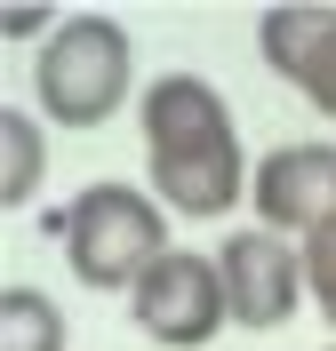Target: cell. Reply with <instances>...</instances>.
<instances>
[{
	"label": "cell",
	"instance_id": "cell-12",
	"mask_svg": "<svg viewBox=\"0 0 336 351\" xmlns=\"http://www.w3.org/2000/svg\"><path fill=\"white\" fill-rule=\"evenodd\" d=\"M296 96L320 112V120H336V24H328V40L313 48V64H304V80H296Z\"/></svg>",
	"mask_w": 336,
	"mask_h": 351
},
{
	"label": "cell",
	"instance_id": "cell-8",
	"mask_svg": "<svg viewBox=\"0 0 336 351\" xmlns=\"http://www.w3.org/2000/svg\"><path fill=\"white\" fill-rule=\"evenodd\" d=\"M41 184H48V136H41V120L16 112V104H0V208L16 216L24 199H41Z\"/></svg>",
	"mask_w": 336,
	"mask_h": 351
},
{
	"label": "cell",
	"instance_id": "cell-6",
	"mask_svg": "<svg viewBox=\"0 0 336 351\" xmlns=\"http://www.w3.org/2000/svg\"><path fill=\"white\" fill-rule=\"evenodd\" d=\"M248 208L280 240H313L320 223H336V144H313V136L304 144H272L256 160Z\"/></svg>",
	"mask_w": 336,
	"mask_h": 351
},
{
	"label": "cell",
	"instance_id": "cell-10",
	"mask_svg": "<svg viewBox=\"0 0 336 351\" xmlns=\"http://www.w3.org/2000/svg\"><path fill=\"white\" fill-rule=\"evenodd\" d=\"M304 280H313V311L328 319V343H336V223H320L304 240Z\"/></svg>",
	"mask_w": 336,
	"mask_h": 351
},
{
	"label": "cell",
	"instance_id": "cell-1",
	"mask_svg": "<svg viewBox=\"0 0 336 351\" xmlns=\"http://www.w3.org/2000/svg\"><path fill=\"white\" fill-rule=\"evenodd\" d=\"M56 247H65V271L89 295H128L160 256H168V208H160L144 184H120V176H96L65 199L56 216Z\"/></svg>",
	"mask_w": 336,
	"mask_h": 351
},
{
	"label": "cell",
	"instance_id": "cell-7",
	"mask_svg": "<svg viewBox=\"0 0 336 351\" xmlns=\"http://www.w3.org/2000/svg\"><path fill=\"white\" fill-rule=\"evenodd\" d=\"M328 24H336L328 0H280V8H265V16H256V64L296 88L304 64H313V48L328 40Z\"/></svg>",
	"mask_w": 336,
	"mask_h": 351
},
{
	"label": "cell",
	"instance_id": "cell-4",
	"mask_svg": "<svg viewBox=\"0 0 336 351\" xmlns=\"http://www.w3.org/2000/svg\"><path fill=\"white\" fill-rule=\"evenodd\" d=\"M128 328L160 351H201L232 328V295H224L216 256L201 247H168V256L128 287Z\"/></svg>",
	"mask_w": 336,
	"mask_h": 351
},
{
	"label": "cell",
	"instance_id": "cell-2",
	"mask_svg": "<svg viewBox=\"0 0 336 351\" xmlns=\"http://www.w3.org/2000/svg\"><path fill=\"white\" fill-rule=\"evenodd\" d=\"M136 96V48H128V24L112 8H72L56 24V40L32 56V104L41 120L56 128H104L112 112Z\"/></svg>",
	"mask_w": 336,
	"mask_h": 351
},
{
	"label": "cell",
	"instance_id": "cell-11",
	"mask_svg": "<svg viewBox=\"0 0 336 351\" xmlns=\"http://www.w3.org/2000/svg\"><path fill=\"white\" fill-rule=\"evenodd\" d=\"M56 8H41V0H8V8H0V40L8 48H32V56H41L48 40H56Z\"/></svg>",
	"mask_w": 336,
	"mask_h": 351
},
{
	"label": "cell",
	"instance_id": "cell-3",
	"mask_svg": "<svg viewBox=\"0 0 336 351\" xmlns=\"http://www.w3.org/2000/svg\"><path fill=\"white\" fill-rule=\"evenodd\" d=\"M144 176H153V199L168 216H232L256 184L240 152V128L232 112L224 120H201V128H177V136H144Z\"/></svg>",
	"mask_w": 336,
	"mask_h": 351
},
{
	"label": "cell",
	"instance_id": "cell-9",
	"mask_svg": "<svg viewBox=\"0 0 336 351\" xmlns=\"http://www.w3.org/2000/svg\"><path fill=\"white\" fill-rule=\"evenodd\" d=\"M0 351H65V311L41 287H0Z\"/></svg>",
	"mask_w": 336,
	"mask_h": 351
},
{
	"label": "cell",
	"instance_id": "cell-13",
	"mask_svg": "<svg viewBox=\"0 0 336 351\" xmlns=\"http://www.w3.org/2000/svg\"><path fill=\"white\" fill-rule=\"evenodd\" d=\"M320 351H336V343H320Z\"/></svg>",
	"mask_w": 336,
	"mask_h": 351
},
{
	"label": "cell",
	"instance_id": "cell-5",
	"mask_svg": "<svg viewBox=\"0 0 336 351\" xmlns=\"http://www.w3.org/2000/svg\"><path fill=\"white\" fill-rule=\"evenodd\" d=\"M216 271H224V295H232V328H248V335H272V328H289V319L313 311L304 240H280L265 223H240L216 247Z\"/></svg>",
	"mask_w": 336,
	"mask_h": 351
}]
</instances>
